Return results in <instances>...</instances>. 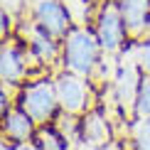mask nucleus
I'll list each match as a JSON object with an SVG mask.
<instances>
[{"label": "nucleus", "instance_id": "1", "mask_svg": "<svg viewBox=\"0 0 150 150\" xmlns=\"http://www.w3.org/2000/svg\"><path fill=\"white\" fill-rule=\"evenodd\" d=\"M101 42L89 27H71L62 40V59L64 67L79 76H91L101 64Z\"/></svg>", "mask_w": 150, "mask_h": 150}, {"label": "nucleus", "instance_id": "2", "mask_svg": "<svg viewBox=\"0 0 150 150\" xmlns=\"http://www.w3.org/2000/svg\"><path fill=\"white\" fill-rule=\"evenodd\" d=\"M20 108L27 113L37 126H45V123L54 121L59 111V98H57V89H54V81L40 79L27 84L20 93Z\"/></svg>", "mask_w": 150, "mask_h": 150}, {"label": "nucleus", "instance_id": "3", "mask_svg": "<svg viewBox=\"0 0 150 150\" xmlns=\"http://www.w3.org/2000/svg\"><path fill=\"white\" fill-rule=\"evenodd\" d=\"M93 22H96L93 32L101 42L103 52H118L126 45L128 30H126V22H123L121 8H118V0H103V5L96 10Z\"/></svg>", "mask_w": 150, "mask_h": 150}, {"label": "nucleus", "instance_id": "4", "mask_svg": "<svg viewBox=\"0 0 150 150\" xmlns=\"http://www.w3.org/2000/svg\"><path fill=\"white\" fill-rule=\"evenodd\" d=\"M54 89H57V98H59V108L64 113L79 116L89 108V98H91V89L86 84V76H79L74 71H62L54 76Z\"/></svg>", "mask_w": 150, "mask_h": 150}, {"label": "nucleus", "instance_id": "5", "mask_svg": "<svg viewBox=\"0 0 150 150\" xmlns=\"http://www.w3.org/2000/svg\"><path fill=\"white\" fill-rule=\"evenodd\" d=\"M140 81H143V71L135 64L133 49H128L121 59V71L116 76V101L123 108V113L130 118H135V101H138Z\"/></svg>", "mask_w": 150, "mask_h": 150}, {"label": "nucleus", "instance_id": "6", "mask_svg": "<svg viewBox=\"0 0 150 150\" xmlns=\"http://www.w3.org/2000/svg\"><path fill=\"white\" fill-rule=\"evenodd\" d=\"M32 22L40 30H45L47 35L57 37V40H64L69 35V30L74 27L71 17H69V12H67L62 0H35Z\"/></svg>", "mask_w": 150, "mask_h": 150}, {"label": "nucleus", "instance_id": "7", "mask_svg": "<svg viewBox=\"0 0 150 150\" xmlns=\"http://www.w3.org/2000/svg\"><path fill=\"white\" fill-rule=\"evenodd\" d=\"M27 54H25V49L15 40L3 45V52H0V76H3L5 86H17L25 81V74L30 71L27 69Z\"/></svg>", "mask_w": 150, "mask_h": 150}, {"label": "nucleus", "instance_id": "8", "mask_svg": "<svg viewBox=\"0 0 150 150\" xmlns=\"http://www.w3.org/2000/svg\"><path fill=\"white\" fill-rule=\"evenodd\" d=\"M130 40H143L150 27V0H118Z\"/></svg>", "mask_w": 150, "mask_h": 150}, {"label": "nucleus", "instance_id": "9", "mask_svg": "<svg viewBox=\"0 0 150 150\" xmlns=\"http://www.w3.org/2000/svg\"><path fill=\"white\" fill-rule=\"evenodd\" d=\"M27 52L40 62V64H54L62 54V47H59V40L52 35H47L45 30H40L37 25L32 22L30 27V42H27Z\"/></svg>", "mask_w": 150, "mask_h": 150}, {"label": "nucleus", "instance_id": "10", "mask_svg": "<svg viewBox=\"0 0 150 150\" xmlns=\"http://www.w3.org/2000/svg\"><path fill=\"white\" fill-rule=\"evenodd\" d=\"M3 130H5V140L10 138V143L17 145V143H30L37 135V123L17 106L8 116H3Z\"/></svg>", "mask_w": 150, "mask_h": 150}, {"label": "nucleus", "instance_id": "11", "mask_svg": "<svg viewBox=\"0 0 150 150\" xmlns=\"http://www.w3.org/2000/svg\"><path fill=\"white\" fill-rule=\"evenodd\" d=\"M81 140L86 145L93 148H101L111 143V126H108V118H103L98 111H91L81 118Z\"/></svg>", "mask_w": 150, "mask_h": 150}, {"label": "nucleus", "instance_id": "12", "mask_svg": "<svg viewBox=\"0 0 150 150\" xmlns=\"http://www.w3.org/2000/svg\"><path fill=\"white\" fill-rule=\"evenodd\" d=\"M35 138L42 150H69V138L57 126H42Z\"/></svg>", "mask_w": 150, "mask_h": 150}, {"label": "nucleus", "instance_id": "13", "mask_svg": "<svg viewBox=\"0 0 150 150\" xmlns=\"http://www.w3.org/2000/svg\"><path fill=\"white\" fill-rule=\"evenodd\" d=\"M62 3H64L67 12H69L74 27H89L91 17H96V15H91L93 12L91 10V0H62Z\"/></svg>", "mask_w": 150, "mask_h": 150}, {"label": "nucleus", "instance_id": "14", "mask_svg": "<svg viewBox=\"0 0 150 150\" xmlns=\"http://www.w3.org/2000/svg\"><path fill=\"white\" fill-rule=\"evenodd\" d=\"M145 118H150V76L143 74L138 101H135V118L133 121H145Z\"/></svg>", "mask_w": 150, "mask_h": 150}, {"label": "nucleus", "instance_id": "15", "mask_svg": "<svg viewBox=\"0 0 150 150\" xmlns=\"http://www.w3.org/2000/svg\"><path fill=\"white\" fill-rule=\"evenodd\" d=\"M130 49H133V57H135L138 69L145 74V76H150V37H143V40H138Z\"/></svg>", "mask_w": 150, "mask_h": 150}, {"label": "nucleus", "instance_id": "16", "mask_svg": "<svg viewBox=\"0 0 150 150\" xmlns=\"http://www.w3.org/2000/svg\"><path fill=\"white\" fill-rule=\"evenodd\" d=\"M133 150H150V118L135 121V126H133Z\"/></svg>", "mask_w": 150, "mask_h": 150}, {"label": "nucleus", "instance_id": "17", "mask_svg": "<svg viewBox=\"0 0 150 150\" xmlns=\"http://www.w3.org/2000/svg\"><path fill=\"white\" fill-rule=\"evenodd\" d=\"M15 150H42L40 145H32V143H17Z\"/></svg>", "mask_w": 150, "mask_h": 150}, {"label": "nucleus", "instance_id": "18", "mask_svg": "<svg viewBox=\"0 0 150 150\" xmlns=\"http://www.w3.org/2000/svg\"><path fill=\"white\" fill-rule=\"evenodd\" d=\"M0 150H12V148L8 145V143H3V145H0Z\"/></svg>", "mask_w": 150, "mask_h": 150}]
</instances>
